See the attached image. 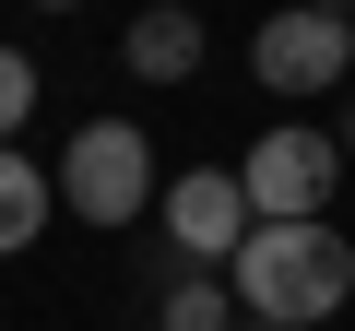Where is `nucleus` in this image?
Here are the masks:
<instances>
[{
  "instance_id": "1a4fd4ad",
  "label": "nucleus",
  "mask_w": 355,
  "mask_h": 331,
  "mask_svg": "<svg viewBox=\"0 0 355 331\" xmlns=\"http://www.w3.org/2000/svg\"><path fill=\"white\" fill-rule=\"evenodd\" d=\"M24 118H36V60H24V48H0V142H12Z\"/></svg>"
},
{
  "instance_id": "423d86ee",
  "label": "nucleus",
  "mask_w": 355,
  "mask_h": 331,
  "mask_svg": "<svg viewBox=\"0 0 355 331\" xmlns=\"http://www.w3.org/2000/svg\"><path fill=\"white\" fill-rule=\"evenodd\" d=\"M119 60H130L142 83H190V71H202V12H130Z\"/></svg>"
},
{
  "instance_id": "7ed1b4c3",
  "label": "nucleus",
  "mask_w": 355,
  "mask_h": 331,
  "mask_svg": "<svg viewBox=\"0 0 355 331\" xmlns=\"http://www.w3.org/2000/svg\"><path fill=\"white\" fill-rule=\"evenodd\" d=\"M331 178H343V142L308 130V118H284V130H261V142L237 154L249 225H308V213H331Z\"/></svg>"
},
{
  "instance_id": "0eeeda50",
  "label": "nucleus",
  "mask_w": 355,
  "mask_h": 331,
  "mask_svg": "<svg viewBox=\"0 0 355 331\" xmlns=\"http://www.w3.org/2000/svg\"><path fill=\"white\" fill-rule=\"evenodd\" d=\"M154 331H237V284L166 260V284H154Z\"/></svg>"
},
{
  "instance_id": "ddd939ff",
  "label": "nucleus",
  "mask_w": 355,
  "mask_h": 331,
  "mask_svg": "<svg viewBox=\"0 0 355 331\" xmlns=\"http://www.w3.org/2000/svg\"><path fill=\"white\" fill-rule=\"evenodd\" d=\"M343 24H355V0H343Z\"/></svg>"
},
{
  "instance_id": "9b49d317",
  "label": "nucleus",
  "mask_w": 355,
  "mask_h": 331,
  "mask_svg": "<svg viewBox=\"0 0 355 331\" xmlns=\"http://www.w3.org/2000/svg\"><path fill=\"white\" fill-rule=\"evenodd\" d=\"M36 12H83V0H36Z\"/></svg>"
},
{
  "instance_id": "4468645a",
  "label": "nucleus",
  "mask_w": 355,
  "mask_h": 331,
  "mask_svg": "<svg viewBox=\"0 0 355 331\" xmlns=\"http://www.w3.org/2000/svg\"><path fill=\"white\" fill-rule=\"evenodd\" d=\"M343 237H355V213H343Z\"/></svg>"
},
{
  "instance_id": "20e7f679",
  "label": "nucleus",
  "mask_w": 355,
  "mask_h": 331,
  "mask_svg": "<svg viewBox=\"0 0 355 331\" xmlns=\"http://www.w3.org/2000/svg\"><path fill=\"white\" fill-rule=\"evenodd\" d=\"M154 225H166V260L237 272V249H249V190H237V166H178L166 202H154Z\"/></svg>"
},
{
  "instance_id": "f257e3e1",
  "label": "nucleus",
  "mask_w": 355,
  "mask_h": 331,
  "mask_svg": "<svg viewBox=\"0 0 355 331\" xmlns=\"http://www.w3.org/2000/svg\"><path fill=\"white\" fill-rule=\"evenodd\" d=\"M237 307L261 319V331H320L343 296H355V237L331 225V213H308V225H249V249H237Z\"/></svg>"
},
{
  "instance_id": "6e6552de",
  "label": "nucleus",
  "mask_w": 355,
  "mask_h": 331,
  "mask_svg": "<svg viewBox=\"0 0 355 331\" xmlns=\"http://www.w3.org/2000/svg\"><path fill=\"white\" fill-rule=\"evenodd\" d=\"M48 202H60V190H48V166H36L24 142H0V260L48 237Z\"/></svg>"
},
{
  "instance_id": "9d476101",
  "label": "nucleus",
  "mask_w": 355,
  "mask_h": 331,
  "mask_svg": "<svg viewBox=\"0 0 355 331\" xmlns=\"http://www.w3.org/2000/svg\"><path fill=\"white\" fill-rule=\"evenodd\" d=\"M142 12H202V0H142Z\"/></svg>"
},
{
  "instance_id": "39448f33",
  "label": "nucleus",
  "mask_w": 355,
  "mask_h": 331,
  "mask_svg": "<svg viewBox=\"0 0 355 331\" xmlns=\"http://www.w3.org/2000/svg\"><path fill=\"white\" fill-rule=\"evenodd\" d=\"M343 60H355L343 0H284V12L249 36V71H261L272 95H331V83H343Z\"/></svg>"
},
{
  "instance_id": "2eb2a0df",
  "label": "nucleus",
  "mask_w": 355,
  "mask_h": 331,
  "mask_svg": "<svg viewBox=\"0 0 355 331\" xmlns=\"http://www.w3.org/2000/svg\"><path fill=\"white\" fill-rule=\"evenodd\" d=\"M249 331H261V319H249Z\"/></svg>"
},
{
  "instance_id": "f03ea898",
  "label": "nucleus",
  "mask_w": 355,
  "mask_h": 331,
  "mask_svg": "<svg viewBox=\"0 0 355 331\" xmlns=\"http://www.w3.org/2000/svg\"><path fill=\"white\" fill-rule=\"evenodd\" d=\"M154 202H166L154 142H142L130 118H83L71 154H60V213H83V225H142Z\"/></svg>"
},
{
  "instance_id": "f8f14e48",
  "label": "nucleus",
  "mask_w": 355,
  "mask_h": 331,
  "mask_svg": "<svg viewBox=\"0 0 355 331\" xmlns=\"http://www.w3.org/2000/svg\"><path fill=\"white\" fill-rule=\"evenodd\" d=\"M343 154H355V107H343Z\"/></svg>"
}]
</instances>
